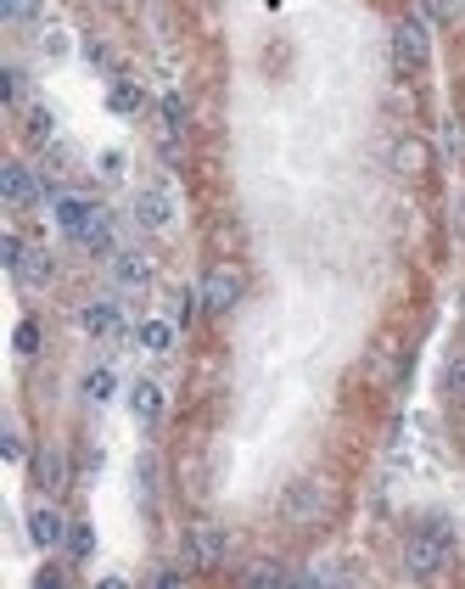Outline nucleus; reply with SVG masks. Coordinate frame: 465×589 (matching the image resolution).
<instances>
[{"label":"nucleus","mask_w":465,"mask_h":589,"mask_svg":"<svg viewBox=\"0 0 465 589\" xmlns=\"http://www.w3.org/2000/svg\"><path fill=\"white\" fill-rule=\"evenodd\" d=\"M449 561H454V533L443 522H421L404 539V573L409 578H437Z\"/></svg>","instance_id":"obj_1"},{"label":"nucleus","mask_w":465,"mask_h":589,"mask_svg":"<svg viewBox=\"0 0 465 589\" xmlns=\"http://www.w3.org/2000/svg\"><path fill=\"white\" fill-rule=\"evenodd\" d=\"M286 522L292 528H320L331 511H337V489L325 483V477H297L292 489H286Z\"/></svg>","instance_id":"obj_2"},{"label":"nucleus","mask_w":465,"mask_h":589,"mask_svg":"<svg viewBox=\"0 0 465 589\" xmlns=\"http://www.w3.org/2000/svg\"><path fill=\"white\" fill-rule=\"evenodd\" d=\"M180 556L185 567H197V573H208V567H225L230 556V533L219 528V522H191L180 539Z\"/></svg>","instance_id":"obj_3"},{"label":"nucleus","mask_w":465,"mask_h":589,"mask_svg":"<svg viewBox=\"0 0 465 589\" xmlns=\"http://www.w3.org/2000/svg\"><path fill=\"white\" fill-rule=\"evenodd\" d=\"M241 303V270L236 264H213L208 275H202V309L208 315H230Z\"/></svg>","instance_id":"obj_4"},{"label":"nucleus","mask_w":465,"mask_h":589,"mask_svg":"<svg viewBox=\"0 0 465 589\" xmlns=\"http://www.w3.org/2000/svg\"><path fill=\"white\" fill-rule=\"evenodd\" d=\"M426 57H432V45H426V29H421V23H415V17L393 23V68H398V73H421Z\"/></svg>","instance_id":"obj_5"},{"label":"nucleus","mask_w":465,"mask_h":589,"mask_svg":"<svg viewBox=\"0 0 465 589\" xmlns=\"http://www.w3.org/2000/svg\"><path fill=\"white\" fill-rule=\"evenodd\" d=\"M135 225H141V230H174L169 186H141V191H135Z\"/></svg>","instance_id":"obj_6"},{"label":"nucleus","mask_w":465,"mask_h":589,"mask_svg":"<svg viewBox=\"0 0 465 589\" xmlns=\"http://www.w3.org/2000/svg\"><path fill=\"white\" fill-rule=\"evenodd\" d=\"M0 197L12 202V208H29V202L40 197V180H34V169H23V163H6V169H0Z\"/></svg>","instance_id":"obj_7"},{"label":"nucleus","mask_w":465,"mask_h":589,"mask_svg":"<svg viewBox=\"0 0 465 589\" xmlns=\"http://www.w3.org/2000/svg\"><path fill=\"white\" fill-rule=\"evenodd\" d=\"M73 236H79V247H90V253H107V247H113V214L90 202V208H85V219H79V230H73Z\"/></svg>","instance_id":"obj_8"},{"label":"nucleus","mask_w":465,"mask_h":589,"mask_svg":"<svg viewBox=\"0 0 465 589\" xmlns=\"http://www.w3.org/2000/svg\"><path fill=\"white\" fill-rule=\"evenodd\" d=\"M29 539L40 550H57V545H68V522H62L51 505H34L29 511Z\"/></svg>","instance_id":"obj_9"},{"label":"nucleus","mask_w":465,"mask_h":589,"mask_svg":"<svg viewBox=\"0 0 465 589\" xmlns=\"http://www.w3.org/2000/svg\"><path fill=\"white\" fill-rule=\"evenodd\" d=\"M113 281H118V287H146V281H152V259L135 253V247L113 253Z\"/></svg>","instance_id":"obj_10"},{"label":"nucleus","mask_w":465,"mask_h":589,"mask_svg":"<svg viewBox=\"0 0 465 589\" xmlns=\"http://www.w3.org/2000/svg\"><path fill=\"white\" fill-rule=\"evenodd\" d=\"M129 410H135L141 427H157V421H163V388H157V382H135V388H129Z\"/></svg>","instance_id":"obj_11"},{"label":"nucleus","mask_w":465,"mask_h":589,"mask_svg":"<svg viewBox=\"0 0 465 589\" xmlns=\"http://www.w3.org/2000/svg\"><path fill=\"white\" fill-rule=\"evenodd\" d=\"M393 169L404 174V180H415V174L426 169V141L421 135H398L393 141Z\"/></svg>","instance_id":"obj_12"},{"label":"nucleus","mask_w":465,"mask_h":589,"mask_svg":"<svg viewBox=\"0 0 465 589\" xmlns=\"http://www.w3.org/2000/svg\"><path fill=\"white\" fill-rule=\"evenodd\" d=\"M34 477H40L45 494H62V489H68V460H62V449H40V460H34Z\"/></svg>","instance_id":"obj_13"},{"label":"nucleus","mask_w":465,"mask_h":589,"mask_svg":"<svg viewBox=\"0 0 465 589\" xmlns=\"http://www.w3.org/2000/svg\"><path fill=\"white\" fill-rule=\"evenodd\" d=\"M79 326H85L90 337H113L118 331V303H85V309H79Z\"/></svg>","instance_id":"obj_14"},{"label":"nucleus","mask_w":465,"mask_h":589,"mask_svg":"<svg viewBox=\"0 0 465 589\" xmlns=\"http://www.w3.org/2000/svg\"><path fill=\"white\" fill-rule=\"evenodd\" d=\"M107 107H113L118 118H135L146 107V90L135 85V79H113V96H107Z\"/></svg>","instance_id":"obj_15"},{"label":"nucleus","mask_w":465,"mask_h":589,"mask_svg":"<svg viewBox=\"0 0 465 589\" xmlns=\"http://www.w3.org/2000/svg\"><path fill=\"white\" fill-rule=\"evenodd\" d=\"M393 376H398V343L381 337L376 354H370V382H393Z\"/></svg>","instance_id":"obj_16"},{"label":"nucleus","mask_w":465,"mask_h":589,"mask_svg":"<svg viewBox=\"0 0 465 589\" xmlns=\"http://www.w3.org/2000/svg\"><path fill=\"white\" fill-rule=\"evenodd\" d=\"M17 275H23L29 287H45V281L57 275V264L45 259V253H23V264H17Z\"/></svg>","instance_id":"obj_17"},{"label":"nucleus","mask_w":465,"mask_h":589,"mask_svg":"<svg viewBox=\"0 0 465 589\" xmlns=\"http://www.w3.org/2000/svg\"><path fill=\"white\" fill-rule=\"evenodd\" d=\"M241 584H286V567L281 561H247V567H241Z\"/></svg>","instance_id":"obj_18"},{"label":"nucleus","mask_w":465,"mask_h":589,"mask_svg":"<svg viewBox=\"0 0 465 589\" xmlns=\"http://www.w3.org/2000/svg\"><path fill=\"white\" fill-rule=\"evenodd\" d=\"M113 388H118V382H113V371H107V365L85 371V399L90 404H107V399H113Z\"/></svg>","instance_id":"obj_19"},{"label":"nucleus","mask_w":465,"mask_h":589,"mask_svg":"<svg viewBox=\"0 0 465 589\" xmlns=\"http://www.w3.org/2000/svg\"><path fill=\"white\" fill-rule=\"evenodd\" d=\"M68 556L73 561L96 556V528H90V522H73V528H68Z\"/></svg>","instance_id":"obj_20"},{"label":"nucleus","mask_w":465,"mask_h":589,"mask_svg":"<svg viewBox=\"0 0 465 589\" xmlns=\"http://www.w3.org/2000/svg\"><path fill=\"white\" fill-rule=\"evenodd\" d=\"M0 90H6V96H0L6 107H23V101H29V96H23V90H29V79H23V68H6V73H0Z\"/></svg>","instance_id":"obj_21"},{"label":"nucleus","mask_w":465,"mask_h":589,"mask_svg":"<svg viewBox=\"0 0 465 589\" xmlns=\"http://www.w3.org/2000/svg\"><path fill=\"white\" fill-rule=\"evenodd\" d=\"M51 135H57V118L45 113V107H34V113H29V141L34 146H51Z\"/></svg>","instance_id":"obj_22"},{"label":"nucleus","mask_w":465,"mask_h":589,"mask_svg":"<svg viewBox=\"0 0 465 589\" xmlns=\"http://www.w3.org/2000/svg\"><path fill=\"white\" fill-rule=\"evenodd\" d=\"M443 393H449V399H465V354L449 360V371H443Z\"/></svg>","instance_id":"obj_23"},{"label":"nucleus","mask_w":465,"mask_h":589,"mask_svg":"<svg viewBox=\"0 0 465 589\" xmlns=\"http://www.w3.org/2000/svg\"><path fill=\"white\" fill-rule=\"evenodd\" d=\"M141 343H146V348H157V354H163V348L174 343V326H163V320H146V326H141Z\"/></svg>","instance_id":"obj_24"},{"label":"nucleus","mask_w":465,"mask_h":589,"mask_svg":"<svg viewBox=\"0 0 465 589\" xmlns=\"http://www.w3.org/2000/svg\"><path fill=\"white\" fill-rule=\"evenodd\" d=\"M45 0H0V12L12 17V23H29V17H40Z\"/></svg>","instance_id":"obj_25"},{"label":"nucleus","mask_w":465,"mask_h":589,"mask_svg":"<svg viewBox=\"0 0 465 589\" xmlns=\"http://www.w3.org/2000/svg\"><path fill=\"white\" fill-rule=\"evenodd\" d=\"M85 208H90V202H73V197H62V202H57V225H62V230H79V219H85Z\"/></svg>","instance_id":"obj_26"},{"label":"nucleus","mask_w":465,"mask_h":589,"mask_svg":"<svg viewBox=\"0 0 465 589\" xmlns=\"http://www.w3.org/2000/svg\"><path fill=\"white\" fill-rule=\"evenodd\" d=\"M163 118H169L174 135H185V101L180 96H163Z\"/></svg>","instance_id":"obj_27"},{"label":"nucleus","mask_w":465,"mask_h":589,"mask_svg":"<svg viewBox=\"0 0 465 589\" xmlns=\"http://www.w3.org/2000/svg\"><path fill=\"white\" fill-rule=\"evenodd\" d=\"M68 29H45V57H68Z\"/></svg>","instance_id":"obj_28"},{"label":"nucleus","mask_w":465,"mask_h":589,"mask_svg":"<svg viewBox=\"0 0 465 589\" xmlns=\"http://www.w3.org/2000/svg\"><path fill=\"white\" fill-rule=\"evenodd\" d=\"M197 309H202V298L180 292V303H174V320H180V326H191V320H197Z\"/></svg>","instance_id":"obj_29"},{"label":"nucleus","mask_w":465,"mask_h":589,"mask_svg":"<svg viewBox=\"0 0 465 589\" xmlns=\"http://www.w3.org/2000/svg\"><path fill=\"white\" fill-rule=\"evenodd\" d=\"M443 152H449V158H460V152H465V141H460V124H443Z\"/></svg>","instance_id":"obj_30"},{"label":"nucleus","mask_w":465,"mask_h":589,"mask_svg":"<svg viewBox=\"0 0 465 589\" xmlns=\"http://www.w3.org/2000/svg\"><path fill=\"white\" fill-rule=\"evenodd\" d=\"M85 57L96 62V68H113V51H107L101 40H90V45H85Z\"/></svg>","instance_id":"obj_31"},{"label":"nucleus","mask_w":465,"mask_h":589,"mask_svg":"<svg viewBox=\"0 0 465 589\" xmlns=\"http://www.w3.org/2000/svg\"><path fill=\"white\" fill-rule=\"evenodd\" d=\"M180 578H185V567H157V573H152V584H163V589H169V584H180Z\"/></svg>","instance_id":"obj_32"},{"label":"nucleus","mask_w":465,"mask_h":589,"mask_svg":"<svg viewBox=\"0 0 465 589\" xmlns=\"http://www.w3.org/2000/svg\"><path fill=\"white\" fill-rule=\"evenodd\" d=\"M17 348H23V354H34V348H40V331L23 326V331H17Z\"/></svg>","instance_id":"obj_33"},{"label":"nucleus","mask_w":465,"mask_h":589,"mask_svg":"<svg viewBox=\"0 0 465 589\" xmlns=\"http://www.w3.org/2000/svg\"><path fill=\"white\" fill-rule=\"evenodd\" d=\"M0 449H6V460H23V438H17V432H6V438H0Z\"/></svg>","instance_id":"obj_34"},{"label":"nucleus","mask_w":465,"mask_h":589,"mask_svg":"<svg viewBox=\"0 0 465 589\" xmlns=\"http://www.w3.org/2000/svg\"><path fill=\"white\" fill-rule=\"evenodd\" d=\"M40 589H51V584H62V567H40V578H34Z\"/></svg>","instance_id":"obj_35"}]
</instances>
